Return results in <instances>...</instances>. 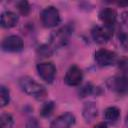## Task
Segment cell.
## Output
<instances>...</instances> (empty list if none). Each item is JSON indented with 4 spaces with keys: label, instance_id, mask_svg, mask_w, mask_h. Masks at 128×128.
I'll use <instances>...</instances> for the list:
<instances>
[{
    "label": "cell",
    "instance_id": "6da1fadb",
    "mask_svg": "<svg viewBox=\"0 0 128 128\" xmlns=\"http://www.w3.org/2000/svg\"><path fill=\"white\" fill-rule=\"evenodd\" d=\"M19 86L26 94L34 97L37 100H42L45 98L47 92L43 85L35 81L29 76H23L19 79Z\"/></svg>",
    "mask_w": 128,
    "mask_h": 128
},
{
    "label": "cell",
    "instance_id": "7a4b0ae2",
    "mask_svg": "<svg viewBox=\"0 0 128 128\" xmlns=\"http://www.w3.org/2000/svg\"><path fill=\"white\" fill-rule=\"evenodd\" d=\"M40 19L44 27L52 28L59 24L60 14H59V11L54 6H48L42 10L40 14Z\"/></svg>",
    "mask_w": 128,
    "mask_h": 128
},
{
    "label": "cell",
    "instance_id": "3957f363",
    "mask_svg": "<svg viewBox=\"0 0 128 128\" xmlns=\"http://www.w3.org/2000/svg\"><path fill=\"white\" fill-rule=\"evenodd\" d=\"M95 61L101 67L113 66L118 62L117 54L111 50L99 49L95 52Z\"/></svg>",
    "mask_w": 128,
    "mask_h": 128
},
{
    "label": "cell",
    "instance_id": "277c9868",
    "mask_svg": "<svg viewBox=\"0 0 128 128\" xmlns=\"http://www.w3.org/2000/svg\"><path fill=\"white\" fill-rule=\"evenodd\" d=\"M23 40L18 35H10L4 38L1 43L2 50L6 52H19L23 49Z\"/></svg>",
    "mask_w": 128,
    "mask_h": 128
},
{
    "label": "cell",
    "instance_id": "5b68a950",
    "mask_svg": "<svg viewBox=\"0 0 128 128\" xmlns=\"http://www.w3.org/2000/svg\"><path fill=\"white\" fill-rule=\"evenodd\" d=\"M91 35H92L93 40L96 43L104 44L108 42L111 36L113 35V27L95 26L91 31Z\"/></svg>",
    "mask_w": 128,
    "mask_h": 128
},
{
    "label": "cell",
    "instance_id": "8992f818",
    "mask_svg": "<svg viewBox=\"0 0 128 128\" xmlns=\"http://www.w3.org/2000/svg\"><path fill=\"white\" fill-rule=\"evenodd\" d=\"M71 32L72 30L70 26H64L58 29L51 35V44L54 47H61L65 45L70 38Z\"/></svg>",
    "mask_w": 128,
    "mask_h": 128
},
{
    "label": "cell",
    "instance_id": "52a82bcc",
    "mask_svg": "<svg viewBox=\"0 0 128 128\" xmlns=\"http://www.w3.org/2000/svg\"><path fill=\"white\" fill-rule=\"evenodd\" d=\"M37 72L39 76L48 83L53 82L56 75V68L51 62H42L37 65Z\"/></svg>",
    "mask_w": 128,
    "mask_h": 128
},
{
    "label": "cell",
    "instance_id": "ba28073f",
    "mask_svg": "<svg viewBox=\"0 0 128 128\" xmlns=\"http://www.w3.org/2000/svg\"><path fill=\"white\" fill-rule=\"evenodd\" d=\"M108 87L117 92V93H125L128 90V76L124 74H119L108 80Z\"/></svg>",
    "mask_w": 128,
    "mask_h": 128
},
{
    "label": "cell",
    "instance_id": "9c48e42d",
    "mask_svg": "<svg viewBox=\"0 0 128 128\" xmlns=\"http://www.w3.org/2000/svg\"><path fill=\"white\" fill-rule=\"evenodd\" d=\"M83 79V73H82V70L76 66V65H73L71 66L66 74H65V77H64V81L67 85L69 86H77L81 83Z\"/></svg>",
    "mask_w": 128,
    "mask_h": 128
},
{
    "label": "cell",
    "instance_id": "30bf717a",
    "mask_svg": "<svg viewBox=\"0 0 128 128\" xmlns=\"http://www.w3.org/2000/svg\"><path fill=\"white\" fill-rule=\"evenodd\" d=\"M74 123L75 116L70 112H66L58 116L55 120H53L50 128H71L74 125Z\"/></svg>",
    "mask_w": 128,
    "mask_h": 128
},
{
    "label": "cell",
    "instance_id": "8fae6325",
    "mask_svg": "<svg viewBox=\"0 0 128 128\" xmlns=\"http://www.w3.org/2000/svg\"><path fill=\"white\" fill-rule=\"evenodd\" d=\"M98 16L101 22L104 24V26H107V27H113L116 22V18H117L116 11L110 7L103 8L99 12Z\"/></svg>",
    "mask_w": 128,
    "mask_h": 128
},
{
    "label": "cell",
    "instance_id": "7c38bea8",
    "mask_svg": "<svg viewBox=\"0 0 128 128\" xmlns=\"http://www.w3.org/2000/svg\"><path fill=\"white\" fill-rule=\"evenodd\" d=\"M82 115L87 122L93 121L98 115V107L94 102H87L82 109Z\"/></svg>",
    "mask_w": 128,
    "mask_h": 128
},
{
    "label": "cell",
    "instance_id": "4fadbf2b",
    "mask_svg": "<svg viewBox=\"0 0 128 128\" xmlns=\"http://www.w3.org/2000/svg\"><path fill=\"white\" fill-rule=\"evenodd\" d=\"M18 22V16L12 11H5L1 14L0 23L3 28H12Z\"/></svg>",
    "mask_w": 128,
    "mask_h": 128
},
{
    "label": "cell",
    "instance_id": "5bb4252c",
    "mask_svg": "<svg viewBox=\"0 0 128 128\" xmlns=\"http://www.w3.org/2000/svg\"><path fill=\"white\" fill-rule=\"evenodd\" d=\"M120 117V110L115 107L111 106L105 109L104 111V119L109 123H115Z\"/></svg>",
    "mask_w": 128,
    "mask_h": 128
},
{
    "label": "cell",
    "instance_id": "9a60e30c",
    "mask_svg": "<svg viewBox=\"0 0 128 128\" xmlns=\"http://www.w3.org/2000/svg\"><path fill=\"white\" fill-rule=\"evenodd\" d=\"M9 101H10L9 90L4 85H1V87H0V103H1V106L2 107L6 106L9 103Z\"/></svg>",
    "mask_w": 128,
    "mask_h": 128
},
{
    "label": "cell",
    "instance_id": "2e32d148",
    "mask_svg": "<svg viewBox=\"0 0 128 128\" xmlns=\"http://www.w3.org/2000/svg\"><path fill=\"white\" fill-rule=\"evenodd\" d=\"M0 128H13V118L10 114L4 113L1 115Z\"/></svg>",
    "mask_w": 128,
    "mask_h": 128
},
{
    "label": "cell",
    "instance_id": "e0dca14e",
    "mask_svg": "<svg viewBox=\"0 0 128 128\" xmlns=\"http://www.w3.org/2000/svg\"><path fill=\"white\" fill-rule=\"evenodd\" d=\"M53 110H54V103L52 101H49V102H46L43 104V106L41 107V110H40V114L43 117H48L52 114Z\"/></svg>",
    "mask_w": 128,
    "mask_h": 128
},
{
    "label": "cell",
    "instance_id": "ac0fdd59",
    "mask_svg": "<svg viewBox=\"0 0 128 128\" xmlns=\"http://www.w3.org/2000/svg\"><path fill=\"white\" fill-rule=\"evenodd\" d=\"M16 7H17L18 11H19L22 15H24V16L28 15L29 12H30V5H29V3H28L27 1H24V0L18 1V2L16 3Z\"/></svg>",
    "mask_w": 128,
    "mask_h": 128
},
{
    "label": "cell",
    "instance_id": "d6986e66",
    "mask_svg": "<svg viewBox=\"0 0 128 128\" xmlns=\"http://www.w3.org/2000/svg\"><path fill=\"white\" fill-rule=\"evenodd\" d=\"M118 66L121 71V74L128 76V58H122L118 62Z\"/></svg>",
    "mask_w": 128,
    "mask_h": 128
},
{
    "label": "cell",
    "instance_id": "ffe728a7",
    "mask_svg": "<svg viewBox=\"0 0 128 128\" xmlns=\"http://www.w3.org/2000/svg\"><path fill=\"white\" fill-rule=\"evenodd\" d=\"M92 92H93V87L90 84H86L79 90V96L80 97H86V96L90 95Z\"/></svg>",
    "mask_w": 128,
    "mask_h": 128
},
{
    "label": "cell",
    "instance_id": "44dd1931",
    "mask_svg": "<svg viewBox=\"0 0 128 128\" xmlns=\"http://www.w3.org/2000/svg\"><path fill=\"white\" fill-rule=\"evenodd\" d=\"M119 42L124 49H128V34L122 33L119 35Z\"/></svg>",
    "mask_w": 128,
    "mask_h": 128
},
{
    "label": "cell",
    "instance_id": "7402d4cb",
    "mask_svg": "<svg viewBox=\"0 0 128 128\" xmlns=\"http://www.w3.org/2000/svg\"><path fill=\"white\" fill-rule=\"evenodd\" d=\"M121 20H122V23L128 27V11H124L121 14Z\"/></svg>",
    "mask_w": 128,
    "mask_h": 128
},
{
    "label": "cell",
    "instance_id": "603a6c76",
    "mask_svg": "<svg viewBox=\"0 0 128 128\" xmlns=\"http://www.w3.org/2000/svg\"><path fill=\"white\" fill-rule=\"evenodd\" d=\"M94 128H108V126L106 122H99L94 126Z\"/></svg>",
    "mask_w": 128,
    "mask_h": 128
},
{
    "label": "cell",
    "instance_id": "cb8c5ba5",
    "mask_svg": "<svg viewBox=\"0 0 128 128\" xmlns=\"http://www.w3.org/2000/svg\"><path fill=\"white\" fill-rule=\"evenodd\" d=\"M126 125H127V127H128V114H127V116H126Z\"/></svg>",
    "mask_w": 128,
    "mask_h": 128
}]
</instances>
